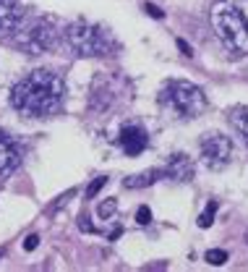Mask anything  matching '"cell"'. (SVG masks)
I'll return each mask as SVG.
<instances>
[{
	"mask_svg": "<svg viewBox=\"0 0 248 272\" xmlns=\"http://www.w3.org/2000/svg\"><path fill=\"white\" fill-rule=\"evenodd\" d=\"M65 97V81L55 71L37 68L13 87L11 105L26 118H47L55 115Z\"/></svg>",
	"mask_w": 248,
	"mask_h": 272,
	"instance_id": "obj_1",
	"label": "cell"
},
{
	"mask_svg": "<svg viewBox=\"0 0 248 272\" xmlns=\"http://www.w3.org/2000/svg\"><path fill=\"white\" fill-rule=\"evenodd\" d=\"M212 29L235 55H248V0H217L212 5Z\"/></svg>",
	"mask_w": 248,
	"mask_h": 272,
	"instance_id": "obj_2",
	"label": "cell"
},
{
	"mask_svg": "<svg viewBox=\"0 0 248 272\" xmlns=\"http://www.w3.org/2000/svg\"><path fill=\"white\" fill-rule=\"evenodd\" d=\"M160 105L178 118H199L209 102L201 87L191 81H170L160 92Z\"/></svg>",
	"mask_w": 248,
	"mask_h": 272,
	"instance_id": "obj_3",
	"label": "cell"
},
{
	"mask_svg": "<svg viewBox=\"0 0 248 272\" xmlns=\"http://www.w3.org/2000/svg\"><path fill=\"white\" fill-rule=\"evenodd\" d=\"M60 40V29L55 24V19H32L26 24L16 26V42L19 50H24L26 55H42L50 52Z\"/></svg>",
	"mask_w": 248,
	"mask_h": 272,
	"instance_id": "obj_4",
	"label": "cell"
},
{
	"mask_svg": "<svg viewBox=\"0 0 248 272\" xmlns=\"http://www.w3.org/2000/svg\"><path fill=\"white\" fill-rule=\"evenodd\" d=\"M65 42L68 47L81 58H97V55H107L112 47L110 34L102 26L86 24V21H73L65 29Z\"/></svg>",
	"mask_w": 248,
	"mask_h": 272,
	"instance_id": "obj_5",
	"label": "cell"
},
{
	"mask_svg": "<svg viewBox=\"0 0 248 272\" xmlns=\"http://www.w3.org/2000/svg\"><path fill=\"white\" fill-rule=\"evenodd\" d=\"M201 160H204L207 168L222 170L232 160V139L220 131L204 134V139H201Z\"/></svg>",
	"mask_w": 248,
	"mask_h": 272,
	"instance_id": "obj_6",
	"label": "cell"
},
{
	"mask_svg": "<svg viewBox=\"0 0 248 272\" xmlns=\"http://www.w3.org/2000/svg\"><path fill=\"white\" fill-rule=\"evenodd\" d=\"M21 165V147L11 134L0 131V178H8Z\"/></svg>",
	"mask_w": 248,
	"mask_h": 272,
	"instance_id": "obj_7",
	"label": "cell"
},
{
	"mask_svg": "<svg viewBox=\"0 0 248 272\" xmlns=\"http://www.w3.org/2000/svg\"><path fill=\"white\" fill-rule=\"evenodd\" d=\"M162 176H167V178H172V181H180V183L191 181V178H193V162H191V157L183 155V152L170 155V160H167V165H165Z\"/></svg>",
	"mask_w": 248,
	"mask_h": 272,
	"instance_id": "obj_8",
	"label": "cell"
},
{
	"mask_svg": "<svg viewBox=\"0 0 248 272\" xmlns=\"http://www.w3.org/2000/svg\"><path fill=\"white\" fill-rule=\"evenodd\" d=\"M146 144H149V139L139 126H125L123 131H120V147H123L125 155H131V157L141 155L146 149Z\"/></svg>",
	"mask_w": 248,
	"mask_h": 272,
	"instance_id": "obj_9",
	"label": "cell"
},
{
	"mask_svg": "<svg viewBox=\"0 0 248 272\" xmlns=\"http://www.w3.org/2000/svg\"><path fill=\"white\" fill-rule=\"evenodd\" d=\"M24 21V8L19 0H0V34L13 32Z\"/></svg>",
	"mask_w": 248,
	"mask_h": 272,
	"instance_id": "obj_10",
	"label": "cell"
},
{
	"mask_svg": "<svg viewBox=\"0 0 248 272\" xmlns=\"http://www.w3.org/2000/svg\"><path fill=\"white\" fill-rule=\"evenodd\" d=\"M162 176V170H144L139 176H131L123 181V188H144V186H152L157 178Z\"/></svg>",
	"mask_w": 248,
	"mask_h": 272,
	"instance_id": "obj_11",
	"label": "cell"
},
{
	"mask_svg": "<svg viewBox=\"0 0 248 272\" xmlns=\"http://www.w3.org/2000/svg\"><path fill=\"white\" fill-rule=\"evenodd\" d=\"M230 123L238 134H243L248 139V105H238L230 110Z\"/></svg>",
	"mask_w": 248,
	"mask_h": 272,
	"instance_id": "obj_12",
	"label": "cell"
},
{
	"mask_svg": "<svg viewBox=\"0 0 248 272\" xmlns=\"http://www.w3.org/2000/svg\"><path fill=\"white\" fill-rule=\"evenodd\" d=\"M115 212H118V202H115V199L102 202V204H100V209H97V215H100L102 220H110V217L115 215Z\"/></svg>",
	"mask_w": 248,
	"mask_h": 272,
	"instance_id": "obj_13",
	"label": "cell"
},
{
	"mask_svg": "<svg viewBox=\"0 0 248 272\" xmlns=\"http://www.w3.org/2000/svg\"><path fill=\"white\" fill-rule=\"evenodd\" d=\"M207 262L214 264V267H220V264L227 262V251H225V249H209V251H207Z\"/></svg>",
	"mask_w": 248,
	"mask_h": 272,
	"instance_id": "obj_14",
	"label": "cell"
},
{
	"mask_svg": "<svg viewBox=\"0 0 248 272\" xmlns=\"http://www.w3.org/2000/svg\"><path fill=\"white\" fill-rule=\"evenodd\" d=\"M214 212H217V202H209L207 204V212L199 217V228H209L214 223Z\"/></svg>",
	"mask_w": 248,
	"mask_h": 272,
	"instance_id": "obj_15",
	"label": "cell"
},
{
	"mask_svg": "<svg viewBox=\"0 0 248 272\" xmlns=\"http://www.w3.org/2000/svg\"><path fill=\"white\" fill-rule=\"evenodd\" d=\"M104 183H107V178H104V176H100V178H94V181H92V186H89V188H86V199H94V196H97V194H100V188H102Z\"/></svg>",
	"mask_w": 248,
	"mask_h": 272,
	"instance_id": "obj_16",
	"label": "cell"
},
{
	"mask_svg": "<svg viewBox=\"0 0 248 272\" xmlns=\"http://www.w3.org/2000/svg\"><path fill=\"white\" fill-rule=\"evenodd\" d=\"M136 223H139V225H149V223H152V209H149V207H139Z\"/></svg>",
	"mask_w": 248,
	"mask_h": 272,
	"instance_id": "obj_17",
	"label": "cell"
},
{
	"mask_svg": "<svg viewBox=\"0 0 248 272\" xmlns=\"http://www.w3.org/2000/svg\"><path fill=\"white\" fill-rule=\"evenodd\" d=\"M144 11H146L152 19H165V11L160 8V5H154V3H144Z\"/></svg>",
	"mask_w": 248,
	"mask_h": 272,
	"instance_id": "obj_18",
	"label": "cell"
},
{
	"mask_svg": "<svg viewBox=\"0 0 248 272\" xmlns=\"http://www.w3.org/2000/svg\"><path fill=\"white\" fill-rule=\"evenodd\" d=\"M40 246V236H26L24 238V251H34Z\"/></svg>",
	"mask_w": 248,
	"mask_h": 272,
	"instance_id": "obj_19",
	"label": "cell"
},
{
	"mask_svg": "<svg viewBox=\"0 0 248 272\" xmlns=\"http://www.w3.org/2000/svg\"><path fill=\"white\" fill-rule=\"evenodd\" d=\"M178 47H180V52H183V55H193V52H191V47H188V42H186V40H178Z\"/></svg>",
	"mask_w": 248,
	"mask_h": 272,
	"instance_id": "obj_20",
	"label": "cell"
},
{
	"mask_svg": "<svg viewBox=\"0 0 248 272\" xmlns=\"http://www.w3.org/2000/svg\"><path fill=\"white\" fill-rule=\"evenodd\" d=\"M81 230H86V233H94V225L89 223V217H81Z\"/></svg>",
	"mask_w": 248,
	"mask_h": 272,
	"instance_id": "obj_21",
	"label": "cell"
},
{
	"mask_svg": "<svg viewBox=\"0 0 248 272\" xmlns=\"http://www.w3.org/2000/svg\"><path fill=\"white\" fill-rule=\"evenodd\" d=\"M246 144H248V139H246Z\"/></svg>",
	"mask_w": 248,
	"mask_h": 272,
	"instance_id": "obj_22",
	"label": "cell"
}]
</instances>
